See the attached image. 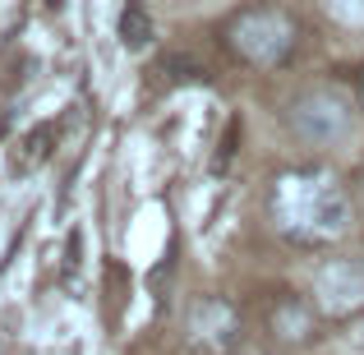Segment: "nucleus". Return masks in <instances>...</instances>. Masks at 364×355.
I'll list each match as a JSON object with an SVG mask.
<instances>
[{
    "mask_svg": "<svg viewBox=\"0 0 364 355\" xmlns=\"http://www.w3.org/2000/svg\"><path fill=\"white\" fill-rule=\"evenodd\" d=\"M226 46L245 65L272 70V65H282L295 51V18L277 5H249L226 23Z\"/></svg>",
    "mask_w": 364,
    "mask_h": 355,
    "instance_id": "f03ea898",
    "label": "nucleus"
},
{
    "mask_svg": "<svg viewBox=\"0 0 364 355\" xmlns=\"http://www.w3.org/2000/svg\"><path fill=\"white\" fill-rule=\"evenodd\" d=\"M355 346H360V355H364V323L355 328Z\"/></svg>",
    "mask_w": 364,
    "mask_h": 355,
    "instance_id": "1a4fd4ad",
    "label": "nucleus"
},
{
    "mask_svg": "<svg viewBox=\"0 0 364 355\" xmlns=\"http://www.w3.org/2000/svg\"><path fill=\"white\" fill-rule=\"evenodd\" d=\"M286 124L295 129V139L314 143V148H337V143H346L355 134V102H350L346 88L318 83V88H304L291 102Z\"/></svg>",
    "mask_w": 364,
    "mask_h": 355,
    "instance_id": "7ed1b4c3",
    "label": "nucleus"
},
{
    "mask_svg": "<svg viewBox=\"0 0 364 355\" xmlns=\"http://www.w3.org/2000/svg\"><path fill=\"white\" fill-rule=\"evenodd\" d=\"M277 332H282V337H291V341H304L314 332L309 309H304L300 300H282V304H277Z\"/></svg>",
    "mask_w": 364,
    "mask_h": 355,
    "instance_id": "0eeeda50",
    "label": "nucleus"
},
{
    "mask_svg": "<svg viewBox=\"0 0 364 355\" xmlns=\"http://www.w3.org/2000/svg\"><path fill=\"white\" fill-rule=\"evenodd\" d=\"M185 346L189 355H231L240 346V314L222 295H198L185 309Z\"/></svg>",
    "mask_w": 364,
    "mask_h": 355,
    "instance_id": "20e7f679",
    "label": "nucleus"
},
{
    "mask_svg": "<svg viewBox=\"0 0 364 355\" xmlns=\"http://www.w3.org/2000/svg\"><path fill=\"white\" fill-rule=\"evenodd\" d=\"M314 295L328 314L364 309V258H328L314 272Z\"/></svg>",
    "mask_w": 364,
    "mask_h": 355,
    "instance_id": "39448f33",
    "label": "nucleus"
},
{
    "mask_svg": "<svg viewBox=\"0 0 364 355\" xmlns=\"http://www.w3.org/2000/svg\"><path fill=\"white\" fill-rule=\"evenodd\" d=\"M328 14L341 23H364V0H328Z\"/></svg>",
    "mask_w": 364,
    "mask_h": 355,
    "instance_id": "6e6552de",
    "label": "nucleus"
},
{
    "mask_svg": "<svg viewBox=\"0 0 364 355\" xmlns=\"http://www.w3.org/2000/svg\"><path fill=\"white\" fill-rule=\"evenodd\" d=\"M350 217L355 208H350L346 185L323 166L286 171L272 185V222L295 245H332L350 231Z\"/></svg>",
    "mask_w": 364,
    "mask_h": 355,
    "instance_id": "f257e3e1",
    "label": "nucleus"
},
{
    "mask_svg": "<svg viewBox=\"0 0 364 355\" xmlns=\"http://www.w3.org/2000/svg\"><path fill=\"white\" fill-rule=\"evenodd\" d=\"M116 33H120L124 51H143V46L152 42V14H148V5L129 0V5L120 9V23H116Z\"/></svg>",
    "mask_w": 364,
    "mask_h": 355,
    "instance_id": "423d86ee",
    "label": "nucleus"
}]
</instances>
